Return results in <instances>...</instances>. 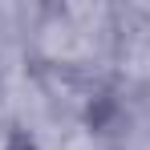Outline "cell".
Instances as JSON below:
<instances>
[{"mask_svg":"<svg viewBox=\"0 0 150 150\" xmlns=\"http://www.w3.org/2000/svg\"><path fill=\"white\" fill-rule=\"evenodd\" d=\"M41 150H101L85 130H61V134H49L45 142H41Z\"/></svg>","mask_w":150,"mask_h":150,"instance_id":"7a4b0ae2","label":"cell"},{"mask_svg":"<svg viewBox=\"0 0 150 150\" xmlns=\"http://www.w3.org/2000/svg\"><path fill=\"white\" fill-rule=\"evenodd\" d=\"M89 12L93 8H69L61 21H53L45 28L41 45H45V53L53 61H81V57H89V49H93V28L85 25Z\"/></svg>","mask_w":150,"mask_h":150,"instance_id":"6da1fadb","label":"cell"}]
</instances>
